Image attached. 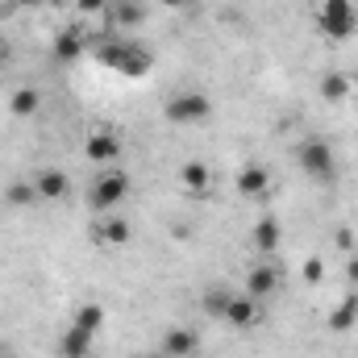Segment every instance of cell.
Returning a JSON list of instances; mask_svg holds the SVG:
<instances>
[{
  "instance_id": "cell-1",
  "label": "cell",
  "mask_w": 358,
  "mask_h": 358,
  "mask_svg": "<svg viewBox=\"0 0 358 358\" xmlns=\"http://www.w3.org/2000/svg\"><path fill=\"white\" fill-rule=\"evenodd\" d=\"M125 200H129V176H125L117 163H113V167H100L96 179H92V187H88V204L96 208V217L117 213Z\"/></svg>"
},
{
  "instance_id": "cell-2",
  "label": "cell",
  "mask_w": 358,
  "mask_h": 358,
  "mask_svg": "<svg viewBox=\"0 0 358 358\" xmlns=\"http://www.w3.org/2000/svg\"><path fill=\"white\" fill-rule=\"evenodd\" d=\"M296 167L313 179V183L329 187L334 176H338V155H334V146H329L325 138H304V142L296 146Z\"/></svg>"
},
{
  "instance_id": "cell-3",
  "label": "cell",
  "mask_w": 358,
  "mask_h": 358,
  "mask_svg": "<svg viewBox=\"0 0 358 358\" xmlns=\"http://www.w3.org/2000/svg\"><path fill=\"white\" fill-rule=\"evenodd\" d=\"M213 96L200 88H183L176 96H167V104H163V117L171 121V125H200V121H208L213 117Z\"/></svg>"
},
{
  "instance_id": "cell-4",
  "label": "cell",
  "mask_w": 358,
  "mask_h": 358,
  "mask_svg": "<svg viewBox=\"0 0 358 358\" xmlns=\"http://www.w3.org/2000/svg\"><path fill=\"white\" fill-rule=\"evenodd\" d=\"M317 29H321L329 42L355 38V29H358L355 0H321V4H317Z\"/></svg>"
},
{
  "instance_id": "cell-5",
  "label": "cell",
  "mask_w": 358,
  "mask_h": 358,
  "mask_svg": "<svg viewBox=\"0 0 358 358\" xmlns=\"http://www.w3.org/2000/svg\"><path fill=\"white\" fill-rule=\"evenodd\" d=\"M100 63H108V67L121 71V76H146L155 59H150V50L138 46V42H113V46L100 50Z\"/></svg>"
},
{
  "instance_id": "cell-6",
  "label": "cell",
  "mask_w": 358,
  "mask_h": 358,
  "mask_svg": "<svg viewBox=\"0 0 358 358\" xmlns=\"http://www.w3.org/2000/svg\"><path fill=\"white\" fill-rule=\"evenodd\" d=\"M279 287H283V267L271 263V259H263L259 267H250V275H246V296H255V300H271Z\"/></svg>"
},
{
  "instance_id": "cell-7",
  "label": "cell",
  "mask_w": 358,
  "mask_h": 358,
  "mask_svg": "<svg viewBox=\"0 0 358 358\" xmlns=\"http://www.w3.org/2000/svg\"><path fill=\"white\" fill-rule=\"evenodd\" d=\"M159 350L167 358H200V338L183 325H171L163 338H159Z\"/></svg>"
},
{
  "instance_id": "cell-8",
  "label": "cell",
  "mask_w": 358,
  "mask_h": 358,
  "mask_svg": "<svg viewBox=\"0 0 358 358\" xmlns=\"http://www.w3.org/2000/svg\"><path fill=\"white\" fill-rule=\"evenodd\" d=\"M129 221L121 217V213H104L100 221H96V229H92V238H96V246H129Z\"/></svg>"
},
{
  "instance_id": "cell-9",
  "label": "cell",
  "mask_w": 358,
  "mask_h": 358,
  "mask_svg": "<svg viewBox=\"0 0 358 358\" xmlns=\"http://www.w3.org/2000/svg\"><path fill=\"white\" fill-rule=\"evenodd\" d=\"M259 313H263V300H255V296H246V292H234V300H229V308H225V325L250 329V325H259Z\"/></svg>"
},
{
  "instance_id": "cell-10",
  "label": "cell",
  "mask_w": 358,
  "mask_h": 358,
  "mask_svg": "<svg viewBox=\"0 0 358 358\" xmlns=\"http://www.w3.org/2000/svg\"><path fill=\"white\" fill-rule=\"evenodd\" d=\"M279 242H283V225H279V217H259L255 221V229H250V246L263 255V259H271L275 250H279Z\"/></svg>"
},
{
  "instance_id": "cell-11",
  "label": "cell",
  "mask_w": 358,
  "mask_h": 358,
  "mask_svg": "<svg viewBox=\"0 0 358 358\" xmlns=\"http://www.w3.org/2000/svg\"><path fill=\"white\" fill-rule=\"evenodd\" d=\"M34 192H38V200H63L67 192H71V179L67 171H59V167H42V171H34Z\"/></svg>"
},
{
  "instance_id": "cell-12",
  "label": "cell",
  "mask_w": 358,
  "mask_h": 358,
  "mask_svg": "<svg viewBox=\"0 0 358 358\" xmlns=\"http://www.w3.org/2000/svg\"><path fill=\"white\" fill-rule=\"evenodd\" d=\"M88 159L100 163V167H113V163L121 159V138H117L113 129H96L88 138Z\"/></svg>"
},
{
  "instance_id": "cell-13",
  "label": "cell",
  "mask_w": 358,
  "mask_h": 358,
  "mask_svg": "<svg viewBox=\"0 0 358 358\" xmlns=\"http://www.w3.org/2000/svg\"><path fill=\"white\" fill-rule=\"evenodd\" d=\"M92 338L96 334H88V329H80L76 321L63 329V338H59V358H88L92 355Z\"/></svg>"
},
{
  "instance_id": "cell-14",
  "label": "cell",
  "mask_w": 358,
  "mask_h": 358,
  "mask_svg": "<svg viewBox=\"0 0 358 358\" xmlns=\"http://www.w3.org/2000/svg\"><path fill=\"white\" fill-rule=\"evenodd\" d=\"M179 187L192 192V196H208V192H213V171H208V163H183V167H179Z\"/></svg>"
},
{
  "instance_id": "cell-15",
  "label": "cell",
  "mask_w": 358,
  "mask_h": 358,
  "mask_svg": "<svg viewBox=\"0 0 358 358\" xmlns=\"http://www.w3.org/2000/svg\"><path fill=\"white\" fill-rule=\"evenodd\" d=\"M238 192H242V196H267L271 192L267 167H242V171H238Z\"/></svg>"
},
{
  "instance_id": "cell-16",
  "label": "cell",
  "mask_w": 358,
  "mask_h": 358,
  "mask_svg": "<svg viewBox=\"0 0 358 358\" xmlns=\"http://www.w3.org/2000/svg\"><path fill=\"white\" fill-rule=\"evenodd\" d=\"M84 46H88V42H84L80 29H63V34L55 38V59H59V63H76V59L84 55Z\"/></svg>"
},
{
  "instance_id": "cell-17",
  "label": "cell",
  "mask_w": 358,
  "mask_h": 358,
  "mask_svg": "<svg viewBox=\"0 0 358 358\" xmlns=\"http://www.w3.org/2000/svg\"><path fill=\"white\" fill-rule=\"evenodd\" d=\"M38 108H42V92H38V88H17L13 96H8V113H13V117H21V121H25V117H34Z\"/></svg>"
},
{
  "instance_id": "cell-18",
  "label": "cell",
  "mask_w": 358,
  "mask_h": 358,
  "mask_svg": "<svg viewBox=\"0 0 358 358\" xmlns=\"http://www.w3.org/2000/svg\"><path fill=\"white\" fill-rule=\"evenodd\" d=\"M229 300H234V287H225V283H217V287H208V292L200 296V308H204L208 317H217V321H225V308H229Z\"/></svg>"
},
{
  "instance_id": "cell-19",
  "label": "cell",
  "mask_w": 358,
  "mask_h": 358,
  "mask_svg": "<svg viewBox=\"0 0 358 358\" xmlns=\"http://www.w3.org/2000/svg\"><path fill=\"white\" fill-rule=\"evenodd\" d=\"M355 321H358V296L338 300V304H334V313H329V329H334V334H342V329H355Z\"/></svg>"
},
{
  "instance_id": "cell-20",
  "label": "cell",
  "mask_w": 358,
  "mask_h": 358,
  "mask_svg": "<svg viewBox=\"0 0 358 358\" xmlns=\"http://www.w3.org/2000/svg\"><path fill=\"white\" fill-rule=\"evenodd\" d=\"M108 21H121V25H138L146 13H142V4L138 0H108Z\"/></svg>"
},
{
  "instance_id": "cell-21",
  "label": "cell",
  "mask_w": 358,
  "mask_h": 358,
  "mask_svg": "<svg viewBox=\"0 0 358 358\" xmlns=\"http://www.w3.org/2000/svg\"><path fill=\"white\" fill-rule=\"evenodd\" d=\"M321 96H325L329 104H342V100L350 96V80H346L342 71H325V76H321Z\"/></svg>"
},
{
  "instance_id": "cell-22",
  "label": "cell",
  "mask_w": 358,
  "mask_h": 358,
  "mask_svg": "<svg viewBox=\"0 0 358 358\" xmlns=\"http://www.w3.org/2000/svg\"><path fill=\"white\" fill-rule=\"evenodd\" d=\"M71 321H76L80 329H88V334H100V325H104V308H100V304H80Z\"/></svg>"
},
{
  "instance_id": "cell-23",
  "label": "cell",
  "mask_w": 358,
  "mask_h": 358,
  "mask_svg": "<svg viewBox=\"0 0 358 358\" xmlns=\"http://www.w3.org/2000/svg\"><path fill=\"white\" fill-rule=\"evenodd\" d=\"M4 196H8V204H13V208H29V204L38 200V192H34V179H21V183H13Z\"/></svg>"
},
{
  "instance_id": "cell-24",
  "label": "cell",
  "mask_w": 358,
  "mask_h": 358,
  "mask_svg": "<svg viewBox=\"0 0 358 358\" xmlns=\"http://www.w3.org/2000/svg\"><path fill=\"white\" fill-rule=\"evenodd\" d=\"M321 275H325V263H321V259H308V263H304V279H308V283H321Z\"/></svg>"
},
{
  "instance_id": "cell-25",
  "label": "cell",
  "mask_w": 358,
  "mask_h": 358,
  "mask_svg": "<svg viewBox=\"0 0 358 358\" xmlns=\"http://www.w3.org/2000/svg\"><path fill=\"white\" fill-rule=\"evenodd\" d=\"M80 4V13H104L108 8V0H76Z\"/></svg>"
},
{
  "instance_id": "cell-26",
  "label": "cell",
  "mask_w": 358,
  "mask_h": 358,
  "mask_svg": "<svg viewBox=\"0 0 358 358\" xmlns=\"http://www.w3.org/2000/svg\"><path fill=\"white\" fill-rule=\"evenodd\" d=\"M346 279L358 287V259H350V263H346Z\"/></svg>"
},
{
  "instance_id": "cell-27",
  "label": "cell",
  "mask_w": 358,
  "mask_h": 358,
  "mask_svg": "<svg viewBox=\"0 0 358 358\" xmlns=\"http://www.w3.org/2000/svg\"><path fill=\"white\" fill-rule=\"evenodd\" d=\"M338 242H342V250H350V246H355V234H350V229H342V234H338Z\"/></svg>"
},
{
  "instance_id": "cell-28",
  "label": "cell",
  "mask_w": 358,
  "mask_h": 358,
  "mask_svg": "<svg viewBox=\"0 0 358 358\" xmlns=\"http://www.w3.org/2000/svg\"><path fill=\"white\" fill-rule=\"evenodd\" d=\"M46 0H13V8H42Z\"/></svg>"
},
{
  "instance_id": "cell-29",
  "label": "cell",
  "mask_w": 358,
  "mask_h": 358,
  "mask_svg": "<svg viewBox=\"0 0 358 358\" xmlns=\"http://www.w3.org/2000/svg\"><path fill=\"white\" fill-rule=\"evenodd\" d=\"M159 4H167V8H192L196 0H159Z\"/></svg>"
},
{
  "instance_id": "cell-30",
  "label": "cell",
  "mask_w": 358,
  "mask_h": 358,
  "mask_svg": "<svg viewBox=\"0 0 358 358\" xmlns=\"http://www.w3.org/2000/svg\"><path fill=\"white\" fill-rule=\"evenodd\" d=\"M142 358H167V355L163 350H150V355H142Z\"/></svg>"
},
{
  "instance_id": "cell-31",
  "label": "cell",
  "mask_w": 358,
  "mask_h": 358,
  "mask_svg": "<svg viewBox=\"0 0 358 358\" xmlns=\"http://www.w3.org/2000/svg\"><path fill=\"white\" fill-rule=\"evenodd\" d=\"M0 63H4V46H0Z\"/></svg>"
}]
</instances>
